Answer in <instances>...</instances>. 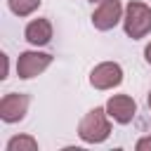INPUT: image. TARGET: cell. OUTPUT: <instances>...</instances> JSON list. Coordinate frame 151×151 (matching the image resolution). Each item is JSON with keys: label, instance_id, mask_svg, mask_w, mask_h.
Masks as SVG:
<instances>
[{"label": "cell", "instance_id": "obj_9", "mask_svg": "<svg viewBox=\"0 0 151 151\" xmlns=\"http://www.w3.org/2000/svg\"><path fill=\"white\" fill-rule=\"evenodd\" d=\"M35 149H38V142L31 134H17L7 142V151H35Z\"/></svg>", "mask_w": 151, "mask_h": 151}, {"label": "cell", "instance_id": "obj_2", "mask_svg": "<svg viewBox=\"0 0 151 151\" xmlns=\"http://www.w3.org/2000/svg\"><path fill=\"white\" fill-rule=\"evenodd\" d=\"M123 28H125V35L132 40L146 38L151 33V7L139 0H130L123 14Z\"/></svg>", "mask_w": 151, "mask_h": 151}, {"label": "cell", "instance_id": "obj_12", "mask_svg": "<svg viewBox=\"0 0 151 151\" xmlns=\"http://www.w3.org/2000/svg\"><path fill=\"white\" fill-rule=\"evenodd\" d=\"M144 59L151 64V42H149V45H146V50H144Z\"/></svg>", "mask_w": 151, "mask_h": 151}, {"label": "cell", "instance_id": "obj_14", "mask_svg": "<svg viewBox=\"0 0 151 151\" xmlns=\"http://www.w3.org/2000/svg\"><path fill=\"white\" fill-rule=\"evenodd\" d=\"M90 2H101V0H90Z\"/></svg>", "mask_w": 151, "mask_h": 151}, {"label": "cell", "instance_id": "obj_6", "mask_svg": "<svg viewBox=\"0 0 151 151\" xmlns=\"http://www.w3.org/2000/svg\"><path fill=\"white\" fill-rule=\"evenodd\" d=\"M28 94L21 92H7L0 99V118L5 123H19L28 111Z\"/></svg>", "mask_w": 151, "mask_h": 151}, {"label": "cell", "instance_id": "obj_1", "mask_svg": "<svg viewBox=\"0 0 151 151\" xmlns=\"http://www.w3.org/2000/svg\"><path fill=\"white\" fill-rule=\"evenodd\" d=\"M109 118L111 116L106 113V106L104 109L101 106L90 109L80 118V123H78V137L85 144H101V142H106L109 134H111V120Z\"/></svg>", "mask_w": 151, "mask_h": 151}, {"label": "cell", "instance_id": "obj_3", "mask_svg": "<svg viewBox=\"0 0 151 151\" xmlns=\"http://www.w3.org/2000/svg\"><path fill=\"white\" fill-rule=\"evenodd\" d=\"M50 64H52V54H47V52H38V50L21 52L19 59H17V76H19L21 80L35 78V76H40Z\"/></svg>", "mask_w": 151, "mask_h": 151}, {"label": "cell", "instance_id": "obj_8", "mask_svg": "<svg viewBox=\"0 0 151 151\" xmlns=\"http://www.w3.org/2000/svg\"><path fill=\"white\" fill-rule=\"evenodd\" d=\"M24 35H26V40H28L33 47H42V45H47V42L52 40V24H50V19H42V17L31 19V21L26 24Z\"/></svg>", "mask_w": 151, "mask_h": 151}, {"label": "cell", "instance_id": "obj_7", "mask_svg": "<svg viewBox=\"0 0 151 151\" xmlns=\"http://www.w3.org/2000/svg\"><path fill=\"white\" fill-rule=\"evenodd\" d=\"M106 113L111 116V120L127 125V123H132V118L137 113V101L127 94H113L106 101Z\"/></svg>", "mask_w": 151, "mask_h": 151}, {"label": "cell", "instance_id": "obj_10", "mask_svg": "<svg viewBox=\"0 0 151 151\" xmlns=\"http://www.w3.org/2000/svg\"><path fill=\"white\" fill-rule=\"evenodd\" d=\"M40 2H42V0H7L9 9H12L17 17H28V14H33V12L40 7Z\"/></svg>", "mask_w": 151, "mask_h": 151}, {"label": "cell", "instance_id": "obj_5", "mask_svg": "<svg viewBox=\"0 0 151 151\" xmlns=\"http://www.w3.org/2000/svg\"><path fill=\"white\" fill-rule=\"evenodd\" d=\"M123 14L125 9L118 0H101L92 12V26L97 31H111L113 26H118V21H123Z\"/></svg>", "mask_w": 151, "mask_h": 151}, {"label": "cell", "instance_id": "obj_4", "mask_svg": "<svg viewBox=\"0 0 151 151\" xmlns=\"http://www.w3.org/2000/svg\"><path fill=\"white\" fill-rule=\"evenodd\" d=\"M123 83V68L118 61H101L90 71V85L94 90H113Z\"/></svg>", "mask_w": 151, "mask_h": 151}, {"label": "cell", "instance_id": "obj_13", "mask_svg": "<svg viewBox=\"0 0 151 151\" xmlns=\"http://www.w3.org/2000/svg\"><path fill=\"white\" fill-rule=\"evenodd\" d=\"M146 104H149V111H151V90H149V97H146Z\"/></svg>", "mask_w": 151, "mask_h": 151}, {"label": "cell", "instance_id": "obj_11", "mask_svg": "<svg viewBox=\"0 0 151 151\" xmlns=\"http://www.w3.org/2000/svg\"><path fill=\"white\" fill-rule=\"evenodd\" d=\"M134 149H137V151H151V134H146V137H142V139H137V144H134Z\"/></svg>", "mask_w": 151, "mask_h": 151}]
</instances>
